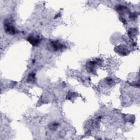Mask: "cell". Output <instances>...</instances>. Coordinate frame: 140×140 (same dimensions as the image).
Here are the masks:
<instances>
[{
    "mask_svg": "<svg viewBox=\"0 0 140 140\" xmlns=\"http://www.w3.org/2000/svg\"><path fill=\"white\" fill-rule=\"evenodd\" d=\"M4 28L6 32L9 34H14L16 32V30L14 28V26H13L11 24L8 22L5 23L4 25Z\"/></svg>",
    "mask_w": 140,
    "mask_h": 140,
    "instance_id": "cell-1",
    "label": "cell"
},
{
    "mask_svg": "<svg viewBox=\"0 0 140 140\" xmlns=\"http://www.w3.org/2000/svg\"><path fill=\"white\" fill-rule=\"evenodd\" d=\"M27 40L34 46H37L40 43V39L39 37H35L34 36H29Z\"/></svg>",
    "mask_w": 140,
    "mask_h": 140,
    "instance_id": "cell-2",
    "label": "cell"
},
{
    "mask_svg": "<svg viewBox=\"0 0 140 140\" xmlns=\"http://www.w3.org/2000/svg\"><path fill=\"white\" fill-rule=\"evenodd\" d=\"M51 45L53 49L55 50H60L63 48L62 44H61V43H60L59 41H53L51 43Z\"/></svg>",
    "mask_w": 140,
    "mask_h": 140,
    "instance_id": "cell-3",
    "label": "cell"
},
{
    "mask_svg": "<svg viewBox=\"0 0 140 140\" xmlns=\"http://www.w3.org/2000/svg\"><path fill=\"white\" fill-rule=\"evenodd\" d=\"M118 52L120 54H122V55H127L128 49H126V48H124L123 47H118Z\"/></svg>",
    "mask_w": 140,
    "mask_h": 140,
    "instance_id": "cell-4",
    "label": "cell"
},
{
    "mask_svg": "<svg viewBox=\"0 0 140 140\" xmlns=\"http://www.w3.org/2000/svg\"><path fill=\"white\" fill-rule=\"evenodd\" d=\"M35 79V74H30L28 77V80H30L31 82Z\"/></svg>",
    "mask_w": 140,
    "mask_h": 140,
    "instance_id": "cell-5",
    "label": "cell"
}]
</instances>
